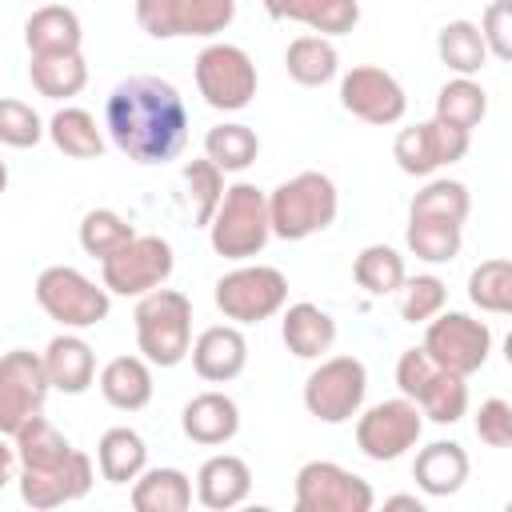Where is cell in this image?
<instances>
[{"label":"cell","mask_w":512,"mask_h":512,"mask_svg":"<svg viewBox=\"0 0 512 512\" xmlns=\"http://www.w3.org/2000/svg\"><path fill=\"white\" fill-rule=\"evenodd\" d=\"M108 140L136 164H168L188 144V108L176 84L160 76H128L104 100Z\"/></svg>","instance_id":"6da1fadb"},{"label":"cell","mask_w":512,"mask_h":512,"mask_svg":"<svg viewBox=\"0 0 512 512\" xmlns=\"http://www.w3.org/2000/svg\"><path fill=\"white\" fill-rule=\"evenodd\" d=\"M340 212V192L324 172H296L268 192V228L276 240H308L332 228Z\"/></svg>","instance_id":"7a4b0ae2"},{"label":"cell","mask_w":512,"mask_h":512,"mask_svg":"<svg viewBox=\"0 0 512 512\" xmlns=\"http://www.w3.org/2000/svg\"><path fill=\"white\" fill-rule=\"evenodd\" d=\"M136 348L152 368H176L192 348V300L176 288H152L136 296Z\"/></svg>","instance_id":"3957f363"},{"label":"cell","mask_w":512,"mask_h":512,"mask_svg":"<svg viewBox=\"0 0 512 512\" xmlns=\"http://www.w3.org/2000/svg\"><path fill=\"white\" fill-rule=\"evenodd\" d=\"M272 240V228H268V192L248 184V180H236L224 188L212 220H208V244L216 256L240 264V260H252L264 252V244Z\"/></svg>","instance_id":"277c9868"},{"label":"cell","mask_w":512,"mask_h":512,"mask_svg":"<svg viewBox=\"0 0 512 512\" xmlns=\"http://www.w3.org/2000/svg\"><path fill=\"white\" fill-rule=\"evenodd\" d=\"M32 292H36V304L44 308V316L68 332L96 328L100 320H108V308H112V292L104 284L88 280L72 264H48L36 276Z\"/></svg>","instance_id":"5b68a950"},{"label":"cell","mask_w":512,"mask_h":512,"mask_svg":"<svg viewBox=\"0 0 512 512\" xmlns=\"http://www.w3.org/2000/svg\"><path fill=\"white\" fill-rule=\"evenodd\" d=\"M396 388L408 396L424 420L432 424H456L468 412V384L464 376L440 368L424 348H404L396 360Z\"/></svg>","instance_id":"8992f818"},{"label":"cell","mask_w":512,"mask_h":512,"mask_svg":"<svg viewBox=\"0 0 512 512\" xmlns=\"http://www.w3.org/2000/svg\"><path fill=\"white\" fill-rule=\"evenodd\" d=\"M192 76H196V92L216 112L248 108L252 96H256V84H260L252 56L240 44H228V40L204 44L196 52V60H192Z\"/></svg>","instance_id":"52a82bcc"},{"label":"cell","mask_w":512,"mask_h":512,"mask_svg":"<svg viewBox=\"0 0 512 512\" xmlns=\"http://www.w3.org/2000/svg\"><path fill=\"white\" fill-rule=\"evenodd\" d=\"M216 308L232 324H260L276 316L288 304V276L272 264H248L240 260L232 272H224L212 288Z\"/></svg>","instance_id":"ba28073f"},{"label":"cell","mask_w":512,"mask_h":512,"mask_svg":"<svg viewBox=\"0 0 512 512\" xmlns=\"http://www.w3.org/2000/svg\"><path fill=\"white\" fill-rule=\"evenodd\" d=\"M176 268V252L164 236H152V232H136L128 244H120L116 252H108L100 260V284L112 292V296H144L160 284H168Z\"/></svg>","instance_id":"9c48e42d"},{"label":"cell","mask_w":512,"mask_h":512,"mask_svg":"<svg viewBox=\"0 0 512 512\" xmlns=\"http://www.w3.org/2000/svg\"><path fill=\"white\" fill-rule=\"evenodd\" d=\"M368 396V368L356 356H324L304 380V408L320 424H348Z\"/></svg>","instance_id":"30bf717a"},{"label":"cell","mask_w":512,"mask_h":512,"mask_svg":"<svg viewBox=\"0 0 512 512\" xmlns=\"http://www.w3.org/2000/svg\"><path fill=\"white\" fill-rule=\"evenodd\" d=\"M132 12L152 40H212L236 20V0H136Z\"/></svg>","instance_id":"8fae6325"},{"label":"cell","mask_w":512,"mask_h":512,"mask_svg":"<svg viewBox=\"0 0 512 512\" xmlns=\"http://www.w3.org/2000/svg\"><path fill=\"white\" fill-rule=\"evenodd\" d=\"M440 368L456 372V376H472L488 364V352H492V328L468 312H436L428 324H424V344H420Z\"/></svg>","instance_id":"7c38bea8"},{"label":"cell","mask_w":512,"mask_h":512,"mask_svg":"<svg viewBox=\"0 0 512 512\" xmlns=\"http://www.w3.org/2000/svg\"><path fill=\"white\" fill-rule=\"evenodd\" d=\"M424 436V416L408 396L396 400H380L364 412H356V448L376 460V464H392L404 452H412Z\"/></svg>","instance_id":"4fadbf2b"},{"label":"cell","mask_w":512,"mask_h":512,"mask_svg":"<svg viewBox=\"0 0 512 512\" xmlns=\"http://www.w3.org/2000/svg\"><path fill=\"white\" fill-rule=\"evenodd\" d=\"M296 512H368L376 492L364 476L336 460H308L296 472Z\"/></svg>","instance_id":"5bb4252c"},{"label":"cell","mask_w":512,"mask_h":512,"mask_svg":"<svg viewBox=\"0 0 512 512\" xmlns=\"http://www.w3.org/2000/svg\"><path fill=\"white\" fill-rule=\"evenodd\" d=\"M52 384L40 352L12 348L0 356V436H16L20 424L44 412Z\"/></svg>","instance_id":"9a60e30c"},{"label":"cell","mask_w":512,"mask_h":512,"mask_svg":"<svg viewBox=\"0 0 512 512\" xmlns=\"http://www.w3.org/2000/svg\"><path fill=\"white\" fill-rule=\"evenodd\" d=\"M340 108L364 124H376V128H388V124H400L404 112H408V96H404V84L380 68V64H356L340 76Z\"/></svg>","instance_id":"2e32d148"},{"label":"cell","mask_w":512,"mask_h":512,"mask_svg":"<svg viewBox=\"0 0 512 512\" xmlns=\"http://www.w3.org/2000/svg\"><path fill=\"white\" fill-rule=\"evenodd\" d=\"M468 144H472L468 132L448 128V124H440V120L432 116V120H416V124H408V128L396 132V140H392V160H396L400 172H408V176H432V172H440V168L464 160V156H468Z\"/></svg>","instance_id":"e0dca14e"},{"label":"cell","mask_w":512,"mask_h":512,"mask_svg":"<svg viewBox=\"0 0 512 512\" xmlns=\"http://www.w3.org/2000/svg\"><path fill=\"white\" fill-rule=\"evenodd\" d=\"M92 480H96V468H92V456L72 448L60 464H48V468H20V500L36 512H48V508H60V504H72V500H84L92 492Z\"/></svg>","instance_id":"ac0fdd59"},{"label":"cell","mask_w":512,"mask_h":512,"mask_svg":"<svg viewBox=\"0 0 512 512\" xmlns=\"http://www.w3.org/2000/svg\"><path fill=\"white\" fill-rule=\"evenodd\" d=\"M188 356H192V368H196L200 380H208V384H228V380H236V376L244 372V364H248V340H244L240 324H212V328H204V332L192 340Z\"/></svg>","instance_id":"d6986e66"},{"label":"cell","mask_w":512,"mask_h":512,"mask_svg":"<svg viewBox=\"0 0 512 512\" xmlns=\"http://www.w3.org/2000/svg\"><path fill=\"white\" fill-rule=\"evenodd\" d=\"M40 360H44L48 384L56 392H64V396H80L96 380V352H92V344L84 336L68 332V328L48 340V348L40 352Z\"/></svg>","instance_id":"ffe728a7"},{"label":"cell","mask_w":512,"mask_h":512,"mask_svg":"<svg viewBox=\"0 0 512 512\" xmlns=\"http://www.w3.org/2000/svg\"><path fill=\"white\" fill-rule=\"evenodd\" d=\"M180 428L192 444L204 448H220L240 432V408L228 392H200L184 404L180 412Z\"/></svg>","instance_id":"44dd1931"},{"label":"cell","mask_w":512,"mask_h":512,"mask_svg":"<svg viewBox=\"0 0 512 512\" xmlns=\"http://www.w3.org/2000/svg\"><path fill=\"white\" fill-rule=\"evenodd\" d=\"M248 492H252V468L232 452L208 456L196 472V500L212 512H228V508L244 504Z\"/></svg>","instance_id":"7402d4cb"},{"label":"cell","mask_w":512,"mask_h":512,"mask_svg":"<svg viewBox=\"0 0 512 512\" xmlns=\"http://www.w3.org/2000/svg\"><path fill=\"white\" fill-rule=\"evenodd\" d=\"M272 20H292L312 28L316 36H344L360 24V4L356 0H260Z\"/></svg>","instance_id":"603a6c76"},{"label":"cell","mask_w":512,"mask_h":512,"mask_svg":"<svg viewBox=\"0 0 512 512\" xmlns=\"http://www.w3.org/2000/svg\"><path fill=\"white\" fill-rule=\"evenodd\" d=\"M468 452L456 440H432L412 460V480L424 496H452L468 480Z\"/></svg>","instance_id":"cb8c5ba5"},{"label":"cell","mask_w":512,"mask_h":512,"mask_svg":"<svg viewBox=\"0 0 512 512\" xmlns=\"http://www.w3.org/2000/svg\"><path fill=\"white\" fill-rule=\"evenodd\" d=\"M280 340L292 356L300 360H320L332 344H336V320L312 304V300H296L284 308V320H280Z\"/></svg>","instance_id":"d4e9b609"},{"label":"cell","mask_w":512,"mask_h":512,"mask_svg":"<svg viewBox=\"0 0 512 512\" xmlns=\"http://www.w3.org/2000/svg\"><path fill=\"white\" fill-rule=\"evenodd\" d=\"M96 384L116 412H140L152 400V364L144 356H112L100 368Z\"/></svg>","instance_id":"484cf974"},{"label":"cell","mask_w":512,"mask_h":512,"mask_svg":"<svg viewBox=\"0 0 512 512\" xmlns=\"http://www.w3.org/2000/svg\"><path fill=\"white\" fill-rule=\"evenodd\" d=\"M84 28L80 16L68 4H40L32 8V16L24 20V44L28 56H44V52H80Z\"/></svg>","instance_id":"4316f807"},{"label":"cell","mask_w":512,"mask_h":512,"mask_svg":"<svg viewBox=\"0 0 512 512\" xmlns=\"http://www.w3.org/2000/svg\"><path fill=\"white\" fill-rule=\"evenodd\" d=\"M28 80L40 96L48 100H72L88 84V64L84 52H44L28 56Z\"/></svg>","instance_id":"83f0119b"},{"label":"cell","mask_w":512,"mask_h":512,"mask_svg":"<svg viewBox=\"0 0 512 512\" xmlns=\"http://www.w3.org/2000/svg\"><path fill=\"white\" fill-rule=\"evenodd\" d=\"M44 136L56 144V152L72 160H100L104 152V132L88 108H72V104L56 108L52 120L44 124Z\"/></svg>","instance_id":"f1b7e54d"},{"label":"cell","mask_w":512,"mask_h":512,"mask_svg":"<svg viewBox=\"0 0 512 512\" xmlns=\"http://www.w3.org/2000/svg\"><path fill=\"white\" fill-rule=\"evenodd\" d=\"M96 468L108 484H132L148 468V444L136 428H108L96 444Z\"/></svg>","instance_id":"f546056e"},{"label":"cell","mask_w":512,"mask_h":512,"mask_svg":"<svg viewBox=\"0 0 512 512\" xmlns=\"http://www.w3.org/2000/svg\"><path fill=\"white\" fill-rule=\"evenodd\" d=\"M132 508L136 512H188L192 480L180 468H144L132 480Z\"/></svg>","instance_id":"4dcf8cb0"},{"label":"cell","mask_w":512,"mask_h":512,"mask_svg":"<svg viewBox=\"0 0 512 512\" xmlns=\"http://www.w3.org/2000/svg\"><path fill=\"white\" fill-rule=\"evenodd\" d=\"M284 68L300 88H324L340 72V52L328 36H296L284 48Z\"/></svg>","instance_id":"1f68e13d"},{"label":"cell","mask_w":512,"mask_h":512,"mask_svg":"<svg viewBox=\"0 0 512 512\" xmlns=\"http://www.w3.org/2000/svg\"><path fill=\"white\" fill-rule=\"evenodd\" d=\"M436 56L444 68H452L456 76H476L484 72L488 64V48H484V36L472 20H448L440 32H436Z\"/></svg>","instance_id":"d6a6232c"},{"label":"cell","mask_w":512,"mask_h":512,"mask_svg":"<svg viewBox=\"0 0 512 512\" xmlns=\"http://www.w3.org/2000/svg\"><path fill=\"white\" fill-rule=\"evenodd\" d=\"M484 116H488V92L472 76H452L436 92V120L440 124L460 128V132L472 136V128H480Z\"/></svg>","instance_id":"836d02e7"},{"label":"cell","mask_w":512,"mask_h":512,"mask_svg":"<svg viewBox=\"0 0 512 512\" xmlns=\"http://www.w3.org/2000/svg\"><path fill=\"white\" fill-rule=\"evenodd\" d=\"M404 244L416 260L424 264H448L460 256V244H464V224H452V220H428V216H408V228H404Z\"/></svg>","instance_id":"e575fe53"},{"label":"cell","mask_w":512,"mask_h":512,"mask_svg":"<svg viewBox=\"0 0 512 512\" xmlns=\"http://www.w3.org/2000/svg\"><path fill=\"white\" fill-rule=\"evenodd\" d=\"M408 268H404V256L392 248V244H368L356 252L352 260V280L368 292V296H392L400 292Z\"/></svg>","instance_id":"d590c367"},{"label":"cell","mask_w":512,"mask_h":512,"mask_svg":"<svg viewBox=\"0 0 512 512\" xmlns=\"http://www.w3.org/2000/svg\"><path fill=\"white\" fill-rule=\"evenodd\" d=\"M204 156H208L220 172H244V168L256 164V156H260V136H256L248 124H236V120L216 124V128H208V136H204Z\"/></svg>","instance_id":"8d00e7d4"},{"label":"cell","mask_w":512,"mask_h":512,"mask_svg":"<svg viewBox=\"0 0 512 512\" xmlns=\"http://www.w3.org/2000/svg\"><path fill=\"white\" fill-rule=\"evenodd\" d=\"M472 212V196H468V184L460 180H428L412 200H408V216H428V220H452V224H464Z\"/></svg>","instance_id":"74e56055"},{"label":"cell","mask_w":512,"mask_h":512,"mask_svg":"<svg viewBox=\"0 0 512 512\" xmlns=\"http://www.w3.org/2000/svg\"><path fill=\"white\" fill-rule=\"evenodd\" d=\"M468 300H472L480 312H492V316L512 312V264H508L504 256L480 260V264L468 272Z\"/></svg>","instance_id":"f35d334b"},{"label":"cell","mask_w":512,"mask_h":512,"mask_svg":"<svg viewBox=\"0 0 512 512\" xmlns=\"http://www.w3.org/2000/svg\"><path fill=\"white\" fill-rule=\"evenodd\" d=\"M76 236H80V248H84L88 256L104 260L108 252H116L120 244H128V240L136 236V228H132L116 208H92V212H84Z\"/></svg>","instance_id":"ab89813d"},{"label":"cell","mask_w":512,"mask_h":512,"mask_svg":"<svg viewBox=\"0 0 512 512\" xmlns=\"http://www.w3.org/2000/svg\"><path fill=\"white\" fill-rule=\"evenodd\" d=\"M184 188H188V212H192V224L208 228L220 196H224V172L204 156V160H188L184 164Z\"/></svg>","instance_id":"60d3db41"},{"label":"cell","mask_w":512,"mask_h":512,"mask_svg":"<svg viewBox=\"0 0 512 512\" xmlns=\"http://www.w3.org/2000/svg\"><path fill=\"white\" fill-rule=\"evenodd\" d=\"M444 304H448V284L440 276H432V272L412 276V280L404 276V284H400V320L404 324H428Z\"/></svg>","instance_id":"b9f144b4"},{"label":"cell","mask_w":512,"mask_h":512,"mask_svg":"<svg viewBox=\"0 0 512 512\" xmlns=\"http://www.w3.org/2000/svg\"><path fill=\"white\" fill-rule=\"evenodd\" d=\"M44 140V120L32 104L16 96H0V144L8 148H36Z\"/></svg>","instance_id":"7bdbcfd3"},{"label":"cell","mask_w":512,"mask_h":512,"mask_svg":"<svg viewBox=\"0 0 512 512\" xmlns=\"http://www.w3.org/2000/svg\"><path fill=\"white\" fill-rule=\"evenodd\" d=\"M480 36H484V48L488 56L496 60H512V0H492L480 16Z\"/></svg>","instance_id":"ee69618b"},{"label":"cell","mask_w":512,"mask_h":512,"mask_svg":"<svg viewBox=\"0 0 512 512\" xmlns=\"http://www.w3.org/2000/svg\"><path fill=\"white\" fill-rule=\"evenodd\" d=\"M476 436L488 448H508L512 444V404L504 396H488L476 408Z\"/></svg>","instance_id":"f6af8a7d"},{"label":"cell","mask_w":512,"mask_h":512,"mask_svg":"<svg viewBox=\"0 0 512 512\" xmlns=\"http://www.w3.org/2000/svg\"><path fill=\"white\" fill-rule=\"evenodd\" d=\"M12 464H16V452H12V444H4V436H0V488L12 480Z\"/></svg>","instance_id":"bcb514c9"},{"label":"cell","mask_w":512,"mask_h":512,"mask_svg":"<svg viewBox=\"0 0 512 512\" xmlns=\"http://www.w3.org/2000/svg\"><path fill=\"white\" fill-rule=\"evenodd\" d=\"M384 508H416V512H424V500L420 496H388Z\"/></svg>","instance_id":"7dc6e473"},{"label":"cell","mask_w":512,"mask_h":512,"mask_svg":"<svg viewBox=\"0 0 512 512\" xmlns=\"http://www.w3.org/2000/svg\"><path fill=\"white\" fill-rule=\"evenodd\" d=\"M4 188H8V164L0 160V192H4Z\"/></svg>","instance_id":"c3c4849f"}]
</instances>
